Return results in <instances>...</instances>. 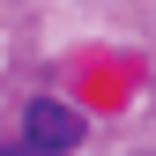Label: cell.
<instances>
[{"label":"cell","instance_id":"6da1fadb","mask_svg":"<svg viewBox=\"0 0 156 156\" xmlns=\"http://www.w3.org/2000/svg\"><path fill=\"white\" fill-rule=\"evenodd\" d=\"M23 134H30L37 156H67V149H82V112L60 104V97H37V104L23 112Z\"/></svg>","mask_w":156,"mask_h":156},{"label":"cell","instance_id":"7a4b0ae2","mask_svg":"<svg viewBox=\"0 0 156 156\" xmlns=\"http://www.w3.org/2000/svg\"><path fill=\"white\" fill-rule=\"evenodd\" d=\"M0 156H37V149H0Z\"/></svg>","mask_w":156,"mask_h":156}]
</instances>
